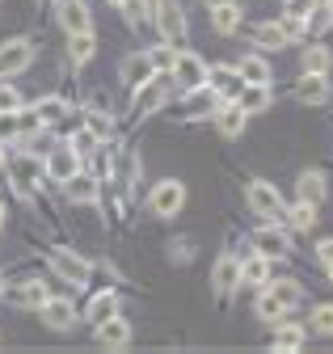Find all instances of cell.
<instances>
[{"mask_svg": "<svg viewBox=\"0 0 333 354\" xmlns=\"http://www.w3.org/2000/svg\"><path fill=\"white\" fill-rule=\"evenodd\" d=\"M169 93H173V76H169V72H152L144 84H135L131 114H135V118H148V114H156L164 102H169Z\"/></svg>", "mask_w": 333, "mask_h": 354, "instance_id": "1", "label": "cell"}, {"mask_svg": "<svg viewBox=\"0 0 333 354\" xmlns=\"http://www.w3.org/2000/svg\"><path fill=\"white\" fill-rule=\"evenodd\" d=\"M148 9H156V26H160V38L169 42V47H186V13L182 5H173V0H144Z\"/></svg>", "mask_w": 333, "mask_h": 354, "instance_id": "2", "label": "cell"}, {"mask_svg": "<svg viewBox=\"0 0 333 354\" xmlns=\"http://www.w3.org/2000/svg\"><path fill=\"white\" fill-rule=\"evenodd\" d=\"M245 203H249V211H254V215L270 219V224H283V215H287V207H283V194H278L270 182H249V190H245Z\"/></svg>", "mask_w": 333, "mask_h": 354, "instance_id": "3", "label": "cell"}, {"mask_svg": "<svg viewBox=\"0 0 333 354\" xmlns=\"http://www.w3.org/2000/svg\"><path fill=\"white\" fill-rule=\"evenodd\" d=\"M300 34H308L304 30V21H262V26H254V42L258 47H266V51H283V47H291Z\"/></svg>", "mask_w": 333, "mask_h": 354, "instance_id": "4", "label": "cell"}, {"mask_svg": "<svg viewBox=\"0 0 333 354\" xmlns=\"http://www.w3.org/2000/svg\"><path fill=\"white\" fill-rule=\"evenodd\" d=\"M169 76H173V88H182V93H194V88H207V64L194 55V51H178V59H173V68H169Z\"/></svg>", "mask_w": 333, "mask_h": 354, "instance_id": "5", "label": "cell"}, {"mask_svg": "<svg viewBox=\"0 0 333 354\" xmlns=\"http://www.w3.org/2000/svg\"><path fill=\"white\" fill-rule=\"evenodd\" d=\"M182 203H186V186H182V182H173V177L156 182V190H152V198H148L152 215H160V219L178 215V211H182Z\"/></svg>", "mask_w": 333, "mask_h": 354, "instance_id": "6", "label": "cell"}, {"mask_svg": "<svg viewBox=\"0 0 333 354\" xmlns=\"http://www.w3.org/2000/svg\"><path fill=\"white\" fill-rule=\"evenodd\" d=\"M30 59H34V42H30V38L5 42V47H0V76H17V72H26Z\"/></svg>", "mask_w": 333, "mask_h": 354, "instance_id": "7", "label": "cell"}, {"mask_svg": "<svg viewBox=\"0 0 333 354\" xmlns=\"http://www.w3.org/2000/svg\"><path fill=\"white\" fill-rule=\"evenodd\" d=\"M211 287H216V299H220V304H228V299H232V291L240 287V261H236V257H228V253H224V257L216 261V270H211Z\"/></svg>", "mask_w": 333, "mask_h": 354, "instance_id": "8", "label": "cell"}, {"mask_svg": "<svg viewBox=\"0 0 333 354\" xmlns=\"http://www.w3.org/2000/svg\"><path fill=\"white\" fill-rule=\"evenodd\" d=\"M51 261H55V270H59L72 287H85V283H89V274H93V266H89L85 257L68 253V249H51Z\"/></svg>", "mask_w": 333, "mask_h": 354, "instance_id": "9", "label": "cell"}, {"mask_svg": "<svg viewBox=\"0 0 333 354\" xmlns=\"http://www.w3.org/2000/svg\"><path fill=\"white\" fill-rule=\"evenodd\" d=\"M9 173H13L17 190L30 194V186L38 182V177H43V160H38L34 152H13V156H9Z\"/></svg>", "mask_w": 333, "mask_h": 354, "instance_id": "10", "label": "cell"}, {"mask_svg": "<svg viewBox=\"0 0 333 354\" xmlns=\"http://www.w3.org/2000/svg\"><path fill=\"white\" fill-rule=\"evenodd\" d=\"M80 169V156L72 152V144H59V148H51V156L43 160V173L51 177V182H68V177Z\"/></svg>", "mask_w": 333, "mask_h": 354, "instance_id": "11", "label": "cell"}, {"mask_svg": "<svg viewBox=\"0 0 333 354\" xmlns=\"http://www.w3.org/2000/svg\"><path fill=\"white\" fill-rule=\"evenodd\" d=\"M207 88H211L216 97H224V102H236V93L245 88V80H240L236 68H207Z\"/></svg>", "mask_w": 333, "mask_h": 354, "instance_id": "12", "label": "cell"}, {"mask_svg": "<svg viewBox=\"0 0 333 354\" xmlns=\"http://www.w3.org/2000/svg\"><path fill=\"white\" fill-rule=\"evenodd\" d=\"M93 333H97V346H106V350H122V346L131 342V325L122 321L118 313H114V317H106V321H97V325H93Z\"/></svg>", "mask_w": 333, "mask_h": 354, "instance_id": "13", "label": "cell"}, {"mask_svg": "<svg viewBox=\"0 0 333 354\" xmlns=\"http://www.w3.org/2000/svg\"><path fill=\"white\" fill-rule=\"evenodd\" d=\"M296 102H304V106H325V102H329V80L316 76V72H304V76L296 80Z\"/></svg>", "mask_w": 333, "mask_h": 354, "instance_id": "14", "label": "cell"}, {"mask_svg": "<svg viewBox=\"0 0 333 354\" xmlns=\"http://www.w3.org/2000/svg\"><path fill=\"white\" fill-rule=\"evenodd\" d=\"M152 72H156V68H152L148 51H135V55H127V59L118 64V80H122V84H131V88H135V84H144Z\"/></svg>", "mask_w": 333, "mask_h": 354, "instance_id": "15", "label": "cell"}, {"mask_svg": "<svg viewBox=\"0 0 333 354\" xmlns=\"http://www.w3.org/2000/svg\"><path fill=\"white\" fill-rule=\"evenodd\" d=\"M59 26H64L68 34H85V30H93L85 0H64V5H59Z\"/></svg>", "mask_w": 333, "mask_h": 354, "instance_id": "16", "label": "cell"}, {"mask_svg": "<svg viewBox=\"0 0 333 354\" xmlns=\"http://www.w3.org/2000/svg\"><path fill=\"white\" fill-rule=\"evenodd\" d=\"M43 313V321L51 325V329H72L76 325V308H72V299H51L47 295V304L38 308Z\"/></svg>", "mask_w": 333, "mask_h": 354, "instance_id": "17", "label": "cell"}, {"mask_svg": "<svg viewBox=\"0 0 333 354\" xmlns=\"http://www.w3.org/2000/svg\"><path fill=\"white\" fill-rule=\"evenodd\" d=\"M17 308H34V313H38V308H43L47 304V283H38V279H30V283H17L13 291H5Z\"/></svg>", "mask_w": 333, "mask_h": 354, "instance_id": "18", "label": "cell"}, {"mask_svg": "<svg viewBox=\"0 0 333 354\" xmlns=\"http://www.w3.org/2000/svg\"><path fill=\"white\" fill-rule=\"evenodd\" d=\"M254 245H258V253L262 257H287V249H291V241H287V232L283 228H262L258 236H254Z\"/></svg>", "mask_w": 333, "mask_h": 354, "instance_id": "19", "label": "cell"}, {"mask_svg": "<svg viewBox=\"0 0 333 354\" xmlns=\"http://www.w3.org/2000/svg\"><path fill=\"white\" fill-rule=\"evenodd\" d=\"M64 190H68L72 203H97V177H89V173L76 169L68 182H64Z\"/></svg>", "mask_w": 333, "mask_h": 354, "instance_id": "20", "label": "cell"}, {"mask_svg": "<svg viewBox=\"0 0 333 354\" xmlns=\"http://www.w3.org/2000/svg\"><path fill=\"white\" fill-rule=\"evenodd\" d=\"M245 110L236 106V102H224V110L216 114V127H220V136H228V140H236L240 136V131H245Z\"/></svg>", "mask_w": 333, "mask_h": 354, "instance_id": "21", "label": "cell"}, {"mask_svg": "<svg viewBox=\"0 0 333 354\" xmlns=\"http://www.w3.org/2000/svg\"><path fill=\"white\" fill-rule=\"evenodd\" d=\"M236 106H240L245 114H262V110L270 106V88H266V84H245L240 93H236Z\"/></svg>", "mask_w": 333, "mask_h": 354, "instance_id": "22", "label": "cell"}, {"mask_svg": "<svg viewBox=\"0 0 333 354\" xmlns=\"http://www.w3.org/2000/svg\"><path fill=\"white\" fill-rule=\"evenodd\" d=\"M240 283H249V287L270 283V257H262V253L245 257V261H240Z\"/></svg>", "mask_w": 333, "mask_h": 354, "instance_id": "23", "label": "cell"}, {"mask_svg": "<svg viewBox=\"0 0 333 354\" xmlns=\"http://www.w3.org/2000/svg\"><path fill=\"white\" fill-rule=\"evenodd\" d=\"M93 51H97V42H93V30H85V34H68V59L80 68V64H89L93 59Z\"/></svg>", "mask_w": 333, "mask_h": 354, "instance_id": "24", "label": "cell"}, {"mask_svg": "<svg viewBox=\"0 0 333 354\" xmlns=\"http://www.w3.org/2000/svg\"><path fill=\"white\" fill-rule=\"evenodd\" d=\"M270 291H274V299L287 308V313H291V308H300L304 304V287L296 283V279H274V283H266Z\"/></svg>", "mask_w": 333, "mask_h": 354, "instance_id": "25", "label": "cell"}, {"mask_svg": "<svg viewBox=\"0 0 333 354\" xmlns=\"http://www.w3.org/2000/svg\"><path fill=\"white\" fill-rule=\"evenodd\" d=\"M236 72H240L245 84H270V64H266L262 55H245V59L236 64Z\"/></svg>", "mask_w": 333, "mask_h": 354, "instance_id": "26", "label": "cell"}, {"mask_svg": "<svg viewBox=\"0 0 333 354\" xmlns=\"http://www.w3.org/2000/svg\"><path fill=\"white\" fill-rule=\"evenodd\" d=\"M283 224H291L296 232H312V228H316V207H312V203H296V207H287Z\"/></svg>", "mask_w": 333, "mask_h": 354, "instance_id": "27", "label": "cell"}, {"mask_svg": "<svg viewBox=\"0 0 333 354\" xmlns=\"http://www.w3.org/2000/svg\"><path fill=\"white\" fill-rule=\"evenodd\" d=\"M296 194H300V203H312V207H321V198H325V177H321V173H300Z\"/></svg>", "mask_w": 333, "mask_h": 354, "instance_id": "28", "label": "cell"}, {"mask_svg": "<svg viewBox=\"0 0 333 354\" xmlns=\"http://www.w3.org/2000/svg\"><path fill=\"white\" fill-rule=\"evenodd\" d=\"M211 26L220 34H236L240 30V5H236V0H232V5H216L211 9Z\"/></svg>", "mask_w": 333, "mask_h": 354, "instance_id": "29", "label": "cell"}, {"mask_svg": "<svg viewBox=\"0 0 333 354\" xmlns=\"http://www.w3.org/2000/svg\"><path fill=\"white\" fill-rule=\"evenodd\" d=\"M114 313H118V295H114V291H102V295L89 299V313H85V317L97 325V321H106V317H114Z\"/></svg>", "mask_w": 333, "mask_h": 354, "instance_id": "30", "label": "cell"}, {"mask_svg": "<svg viewBox=\"0 0 333 354\" xmlns=\"http://www.w3.org/2000/svg\"><path fill=\"white\" fill-rule=\"evenodd\" d=\"M304 337H308V333H304L300 325H283V321L274 325V350H300Z\"/></svg>", "mask_w": 333, "mask_h": 354, "instance_id": "31", "label": "cell"}, {"mask_svg": "<svg viewBox=\"0 0 333 354\" xmlns=\"http://www.w3.org/2000/svg\"><path fill=\"white\" fill-rule=\"evenodd\" d=\"M333 68V55L325 47H304V72H316V76H329Z\"/></svg>", "mask_w": 333, "mask_h": 354, "instance_id": "32", "label": "cell"}, {"mask_svg": "<svg viewBox=\"0 0 333 354\" xmlns=\"http://www.w3.org/2000/svg\"><path fill=\"white\" fill-rule=\"evenodd\" d=\"M85 127H89V131H93V136H97V140H102V144H106V140H110V136H114V118H110V110H106V114H102V110H97V106H93V110H89V114H85Z\"/></svg>", "mask_w": 333, "mask_h": 354, "instance_id": "33", "label": "cell"}, {"mask_svg": "<svg viewBox=\"0 0 333 354\" xmlns=\"http://www.w3.org/2000/svg\"><path fill=\"white\" fill-rule=\"evenodd\" d=\"M258 317H262V321H274V325H278V321L287 317V308H283V304L274 299V291H270V287H266V291L258 295Z\"/></svg>", "mask_w": 333, "mask_h": 354, "instance_id": "34", "label": "cell"}, {"mask_svg": "<svg viewBox=\"0 0 333 354\" xmlns=\"http://www.w3.org/2000/svg\"><path fill=\"white\" fill-rule=\"evenodd\" d=\"M34 110H38V118H43V122H59V118L68 114V106H64L59 97H43V102H34Z\"/></svg>", "mask_w": 333, "mask_h": 354, "instance_id": "35", "label": "cell"}, {"mask_svg": "<svg viewBox=\"0 0 333 354\" xmlns=\"http://www.w3.org/2000/svg\"><path fill=\"white\" fill-rule=\"evenodd\" d=\"M148 59H152V68H156V72H169V68H173V59H178V47L160 42V47H152V51H148Z\"/></svg>", "mask_w": 333, "mask_h": 354, "instance_id": "36", "label": "cell"}, {"mask_svg": "<svg viewBox=\"0 0 333 354\" xmlns=\"http://www.w3.org/2000/svg\"><path fill=\"white\" fill-rule=\"evenodd\" d=\"M97 144H102V140L93 136L89 127H85V131H76V136H72V152H76V156H89V152H93Z\"/></svg>", "mask_w": 333, "mask_h": 354, "instance_id": "37", "label": "cell"}, {"mask_svg": "<svg viewBox=\"0 0 333 354\" xmlns=\"http://www.w3.org/2000/svg\"><path fill=\"white\" fill-rule=\"evenodd\" d=\"M312 329L325 333V337H333V304H321L316 313H312Z\"/></svg>", "mask_w": 333, "mask_h": 354, "instance_id": "38", "label": "cell"}, {"mask_svg": "<svg viewBox=\"0 0 333 354\" xmlns=\"http://www.w3.org/2000/svg\"><path fill=\"white\" fill-rule=\"evenodd\" d=\"M312 0H287V21H308Z\"/></svg>", "mask_w": 333, "mask_h": 354, "instance_id": "39", "label": "cell"}, {"mask_svg": "<svg viewBox=\"0 0 333 354\" xmlns=\"http://www.w3.org/2000/svg\"><path fill=\"white\" fill-rule=\"evenodd\" d=\"M21 106V93L13 84H0V110H17Z\"/></svg>", "mask_w": 333, "mask_h": 354, "instance_id": "40", "label": "cell"}, {"mask_svg": "<svg viewBox=\"0 0 333 354\" xmlns=\"http://www.w3.org/2000/svg\"><path fill=\"white\" fill-rule=\"evenodd\" d=\"M316 253H321V261H333V241H325V245H321Z\"/></svg>", "mask_w": 333, "mask_h": 354, "instance_id": "41", "label": "cell"}, {"mask_svg": "<svg viewBox=\"0 0 333 354\" xmlns=\"http://www.w3.org/2000/svg\"><path fill=\"white\" fill-rule=\"evenodd\" d=\"M207 5H211V9H216V5H232V0H207Z\"/></svg>", "mask_w": 333, "mask_h": 354, "instance_id": "42", "label": "cell"}, {"mask_svg": "<svg viewBox=\"0 0 333 354\" xmlns=\"http://www.w3.org/2000/svg\"><path fill=\"white\" fill-rule=\"evenodd\" d=\"M0 169H5V144H0Z\"/></svg>", "mask_w": 333, "mask_h": 354, "instance_id": "43", "label": "cell"}, {"mask_svg": "<svg viewBox=\"0 0 333 354\" xmlns=\"http://www.w3.org/2000/svg\"><path fill=\"white\" fill-rule=\"evenodd\" d=\"M0 228H5V207H0Z\"/></svg>", "mask_w": 333, "mask_h": 354, "instance_id": "44", "label": "cell"}, {"mask_svg": "<svg viewBox=\"0 0 333 354\" xmlns=\"http://www.w3.org/2000/svg\"><path fill=\"white\" fill-rule=\"evenodd\" d=\"M325 266H329V279H333V261H325Z\"/></svg>", "mask_w": 333, "mask_h": 354, "instance_id": "45", "label": "cell"}, {"mask_svg": "<svg viewBox=\"0 0 333 354\" xmlns=\"http://www.w3.org/2000/svg\"><path fill=\"white\" fill-rule=\"evenodd\" d=\"M0 295H5V279H0Z\"/></svg>", "mask_w": 333, "mask_h": 354, "instance_id": "46", "label": "cell"}, {"mask_svg": "<svg viewBox=\"0 0 333 354\" xmlns=\"http://www.w3.org/2000/svg\"><path fill=\"white\" fill-rule=\"evenodd\" d=\"M38 5H51V0H38Z\"/></svg>", "mask_w": 333, "mask_h": 354, "instance_id": "47", "label": "cell"}, {"mask_svg": "<svg viewBox=\"0 0 333 354\" xmlns=\"http://www.w3.org/2000/svg\"><path fill=\"white\" fill-rule=\"evenodd\" d=\"M114 5H122V0H114Z\"/></svg>", "mask_w": 333, "mask_h": 354, "instance_id": "48", "label": "cell"}]
</instances>
